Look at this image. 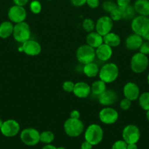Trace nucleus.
I'll return each mask as SVG.
<instances>
[{
  "label": "nucleus",
  "instance_id": "nucleus-33",
  "mask_svg": "<svg viewBox=\"0 0 149 149\" xmlns=\"http://www.w3.org/2000/svg\"><path fill=\"white\" fill-rule=\"evenodd\" d=\"M74 87V83L72 81H65L62 84V88L66 93H72Z\"/></svg>",
  "mask_w": 149,
  "mask_h": 149
},
{
  "label": "nucleus",
  "instance_id": "nucleus-26",
  "mask_svg": "<svg viewBox=\"0 0 149 149\" xmlns=\"http://www.w3.org/2000/svg\"><path fill=\"white\" fill-rule=\"evenodd\" d=\"M105 90H106V83L101 79L93 81L91 86V93L97 96L103 93Z\"/></svg>",
  "mask_w": 149,
  "mask_h": 149
},
{
  "label": "nucleus",
  "instance_id": "nucleus-1",
  "mask_svg": "<svg viewBox=\"0 0 149 149\" xmlns=\"http://www.w3.org/2000/svg\"><path fill=\"white\" fill-rule=\"evenodd\" d=\"M119 74V69L116 64L113 63H107L99 69V79L105 83H112L116 80Z\"/></svg>",
  "mask_w": 149,
  "mask_h": 149
},
{
  "label": "nucleus",
  "instance_id": "nucleus-49",
  "mask_svg": "<svg viewBox=\"0 0 149 149\" xmlns=\"http://www.w3.org/2000/svg\"><path fill=\"white\" fill-rule=\"evenodd\" d=\"M57 149H67V148H64V147H63V146H61V147H58Z\"/></svg>",
  "mask_w": 149,
  "mask_h": 149
},
{
  "label": "nucleus",
  "instance_id": "nucleus-2",
  "mask_svg": "<svg viewBox=\"0 0 149 149\" xmlns=\"http://www.w3.org/2000/svg\"><path fill=\"white\" fill-rule=\"evenodd\" d=\"M104 137V131L102 127L96 124L90 125L85 131V141L90 143L92 146H96L102 142Z\"/></svg>",
  "mask_w": 149,
  "mask_h": 149
},
{
  "label": "nucleus",
  "instance_id": "nucleus-14",
  "mask_svg": "<svg viewBox=\"0 0 149 149\" xmlns=\"http://www.w3.org/2000/svg\"><path fill=\"white\" fill-rule=\"evenodd\" d=\"M21 48L22 51L29 56H37L42 51L40 44L37 42L36 40L30 39L26 42H23Z\"/></svg>",
  "mask_w": 149,
  "mask_h": 149
},
{
  "label": "nucleus",
  "instance_id": "nucleus-3",
  "mask_svg": "<svg viewBox=\"0 0 149 149\" xmlns=\"http://www.w3.org/2000/svg\"><path fill=\"white\" fill-rule=\"evenodd\" d=\"M64 130L65 133L71 138L80 136L84 131V124L79 119L69 118L64 122Z\"/></svg>",
  "mask_w": 149,
  "mask_h": 149
},
{
  "label": "nucleus",
  "instance_id": "nucleus-48",
  "mask_svg": "<svg viewBox=\"0 0 149 149\" xmlns=\"http://www.w3.org/2000/svg\"><path fill=\"white\" fill-rule=\"evenodd\" d=\"M147 81H148V84H149V74H148V77H147Z\"/></svg>",
  "mask_w": 149,
  "mask_h": 149
},
{
  "label": "nucleus",
  "instance_id": "nucleus-13",
  "mask_svg": "<svg viewBox=\"0 0 149 149\" xmlns=\"http://www.w3.org/2000/svg\"><path fill=\"white\" fill-rule=\"evenodd\" d=\"M7 15L10 21L16 24L25 21L26 18V11L23 7L15 4L9 9Z\"/></svg>",
  "mask_w": 149,
  "mask_h": 149
},
{
  "label": "nucleus",
  "instance_id": "nucleus-30",
  "mask_svg": "<svg viewBox=\"0 0 149 149\" xmlns=\"http://www.w3.org/2000/svg\"><path fill=\"white\" fill-rule=\"evenodd\" d=\"M83 28L88 33L93 31L95 29V23L92 19L86 18L83 22Z\"/></svg>",
  "mask_w": 149,
  "mask_h": 149
},
{
  "label": "nucleus",
  "instance_id": "nucleus-34",
  "mask_svg": "<svg viewBox=\"0 0 149 149\" xmlns=\"http://www.w3.org/2000/svg\"><path fill=\"white\" fill-rule=\"evenodd\" d=\"M111 149H127V143L124 140H118L112 144Z\"/></svg>",
  "mask_w": 149,
  "mask_h": 149
},
{
  "label": "nucleus",
  "instance_id": "nucleus-4",
  "mask_svg": "<svg viewBox=\"0 0 149 149\" xmlns=\"http://www.w3.org/2000/svg\"><path fill=\"white\" fill-rule=\"evenodd\" d=\"M131 28L133 33L144 37L149 32V17L148 16H135L131 23Z\"/></svg>",
  "mask_w": 149,
  "mask_h": 149
},
{
  "label": "nucleus",
  "instance_id": "nucleus-8",
  "mask_svg": "<svg viewBox=\"0 0 149 149\" xmlns=\"http://www.w3.org/2000/svg\"><path fill=\"white\" fill-rule=\"evenodd\" d=\"M40 133L34 128H26L20 132V138L23 143L28 146H34L40 142L39 141Z\"/></svg>",
  "mask_w": 149,
  "mask_h": 149
},
{
  "label": "nucleus",
  "instance_id": "nucleus-47",
  "mask_svg": "<svg viewBox=\"0 0 149 149\" xmlns=\"http://www.w3.org/2000/svg\"><path fill=\"white\" fill-rule=\"evenodd\" d=\"M2 124H3V121L1 120V119H0V129H1V125H2Z\"/></svg>",
  "mask_w": 149,
  "mask_h": 149
},
{
  "label": "nucleus",
  "instance_id": "nucleus-17",
  "mask_svg": "<svg viewBox=\"0 0 149 149\" xmlns=\"http://www.w3.org/2000/svg\"><path fill=\"white\" fill-rule=\"evenodd\" d=\"M143 42V38L137 33H131L125 40V46L129 50H137L140 49Z\"/></svg>",
  "mask_w": 149,
  "mask_h": 149
},
{
  "label": "nucleus",
  "instance_id": "nucleus-46",
  "mask_svg": "<svg viewBox=\"0 0 149 149\" xmlns=\"http://www.w3.org/2000/svg\"><path fill=\"white\" fill-rule=\"evenodd\" d=\"M146 119L149 122V110L146 111Z\"/></svg>",
  "mask_w": 149,
  "mask_h": 149
},
{
  "label": "nucleus",
  "instance_id": "nucleus-12",
  "mask_svg": "<svg viewBox=\"0 0 149 149\" xmlns=\"http://www.w3.org/2000/svg\"><path fill=\"white\" fill-rule=\"evenodd\" d=\"M99 118L105 125H112L118 121V113L115 109L108 106L99 111Z\"/></svg>",
  "mask_w": 149,
  "mask_h": 149
},
{
  "label": "nucleus",
  "instance_id": "nucleus-20",
  "mask_svg": "<svg viewBox=\"0 0 149 149\" xmlns=\"http://www.w3.org/2000/svg\"><path fill=\"white\" fill-rule=\"evenodd\" d=\"M86 44L89 45V46L93 47L94 49L97 48L98 47H99L104 43L103 36L99 34V33H98L96 31L89 32L87 36H86Z\"/></svg>",
  "mask_w": 149,
  "mask_h": 149
},
{
  "label": "nucleus",
  "instance_id": "nucleus-44",
  "mask_svg": "<svg viewBox=\"0 0 149 149\" xmlns=\"http://www.w3.org/2000/svg\"><path fill=\"white\" fill-rule=\"evenodd\" d=\"M42 149H57V148L51 144H46Z\"/></svg>",
  "mask_w": 149,
  "mask_h": 149
},
{
  "label": "nucleus",
  "instance_id": "nucleus-40",
  "mask_svg": "<svg viewBox=\"0 0 149 149\" xmlns=\"http://www.w3.org/2000/svg\"><path fill=\"white\" fill-rule=\"evenodd\" d=\"M80 117V113L77 110H73L70 113V118L72 119H79Z\"/></svg>",
  "mask_w": 149,
  "mask_h": 149
},
{
  "label": "nucleus",
  "instance_id": "nucleus-42",
  "mask_svg": "<svg viewBox=\"0 0 149 149\" xmlns=\"http://www.w3.org/2000/svg\"><path fill=\"white\" fill-rule=\"evenodd\" d=\"M93 146L88 141H85L84 142L82 143L81 146H80V149H92Z\"/></svg>",
  "mask_w": 149,
  "mask_h": 149
},
{
  "label": "nucleus",
  "instance_id": "nucleus-9",
  "mask_svg": "<svg viewBox=\"0 0 149 149\" xmlns=\"http://www.w3.org/2000/svg\"><path fill=\"white\" fill-rule=\"evenodd\" d=\"M123 140L129 143H137L140 138V131L137 126L134 125H128L122 131Z\"/></svg>",
  "mask_w": 149,
  "mask_h": 149
},
{
  "label": "nucleus",
  "instance_id": "nucleus-21",
  "mask_svg": "<svg viewBox=\"0 0 149 149\" xmlns=\"http://www.w3.org/2000/svg\"><path fill=\"white\" fill-rule=\"evenodd\" d=\"M135 12L140 15L149 16V0H137L134 4Z\"/></svg>",
  "mask_w": 149,
  "mask_h": 149
},
{
  "label": "nucleus",
  "instance_id": "nucleus-50",
  "mask_svg": "<svg viewBox=\"0 0 149 149\" xmlns=\"http://www.w3.org/2000/svg\"><path fill=\"white\" fill-rule=\"evenodd\" d=\"M47 1H51V0H47Z\"/></svg>",
  "mask_w": 149,
  "mask_h": 149
},
{
  "label": "nucleus",
  "instance_id": "nucleus-19",
  "mask_svg": "<svg viewBox=\"0 0 149 149\" xmlns=\"http://www.w3.org/2000/svg\"><path fill=\"white\" fill-rule=\"evenodd\" d=\"M96 57L101 61H108L111 58L112 55V47L103 43L95 49Z\"/></svg>",
  "mask_w": 149,
  "mask_h": 149
},
{
  "label": "nucleus",
  "instance_id": "nucleus-7",
  "mask_svg": "<svg viewBox=\"0 0 149 149\" xmlns=\"http://www.w3.org/2000/svg\"><path fill=\"white\" fill-rule=\"evenodd\" d=\"M95 57H96L95 49L87 44L79 47L76 51V58L77 61L83 65L93 62Z\"/></svg>",
  "mask_w": 149,
  "mask_h": 149
},
{
  "label": "nucleus",
  "instance_id": "nucleus-36",
  "mask_svg": "<svg viewBox=\"0 0 149 149\" xmlns=\"http://www.w3.org/2000/svg\"><path fill=\"white\" fill-rule=\"evenodd\" d=\"M140 52L144 54V55H149V42L148 41H146V42H143V44L140 46Z\"/></svg>",
  "mask_w": 149,
  "mask_h": 149
},
{
  "label": "nucleus",
  "instance_id": "nucleus-29",
  "mask_svg": "<svg viewBox=\"0 0 149 149\" xmlns=\"http://www.w3.org/2000/svg\"><path fill=\"white\" fill-rule=\"evenodd\" d=\"M118 7V4L114 2L113 1H111V0H107V1H105L102 3V8L105 12L108 13H110L111 11L115 10Z\"/></svg>",
  "mask_w": 149,
  "mask_h": 149
},
{
  "label": "nucleus",
  "instance_id": "nucleus-43",
  "mask_svg": "<svg viewBox=\"0 0 149 149\" xmlns=\"http://www.w3.org/2000/svg\"><path fill=\"white\" fill-rule=\"evenodd\" d=\"M127 149H138L137 143H129L127 144Z\"/></svg>",
  "mask_w": 149,
  "mask_h": 149
},
{
  "label": "nucleus",
  "instance_id": "nucleus-22",
  "mask_svg": "<svg viewBox=\"0 0 149 149\" xmlns=\"http://www.w3.org/2000/svg\"><path fill=\"white\" fill-rule=\"evenodd\" d=\"M13 26L11 21H4L0 24V38L7 39L13 33Z\"/></svg>",
  "mask_w": 149,
  "mask_h": 149
},
{
  "label": "nucleus",
  "instance_id": "nucleus-16",
  "mask_svg": "<svg viewBox=\"0 0 149 149\" xmlns=\"http://www.w3.org/2000/svg\"><path fill=\"white\" fill-rule=\"evenodd\" d=\"M123 92H124V97L131 101L137 100L140 95V88L137 84L134 82H131V81L127 82L124 86Z\"/></svg>",
  "mask_w": 149,
  "mask_h": 149
},
{
  "label": "nucleus",
  "instance_id": "nucleus-18",
  "mask_svg": "<svg viewBox=\"0 0 149 149\" xmlns=\"http://www.w3.org/2000/svg\"><path fill=\"white\" fill-rule=\"evenodd\" d=\"M72 93L79 98H86L91 93V86L84 81H79L74 84Z\"/></svg>",
  "mask_w": 149,
  "mask_h": 149
},
{
  "label": "nucleus",
  "instance_id": "nucleus-10",
  "mask_svg": "<svg viewBox=\"0 0 149 149\" xmlns=\"http://www.w3.org/2000/svg\"><path fill=\"white\" fill-rule=\"evenodd\" d=\"M20 127L18 122L14 119H7L3 122L0 129L1 134L7 138L15 137L20 132Z\"/></svg>",
  "mask_w": 149,
  "mask_h": 149
},
{
  "label": "nucleus",
  "instance_id": "nucleus-27",
  "mask_svg": "<svg viewBox=\"0 0 149 149\" xmlns=\"http://www.w3.org/2000/svg\"><path fill=\"white\" fill-rule=\"evenodd\" d=\"M54 138H55V136H54L53 132L49 130L43 131L41 132L39 135V141L42 143L45 144H51L54 141Z\"/></svg>",
  "mask_w": 149,
  "mask_h": 149
},
{
  "label": "nucleus",
  "instance_id": "nucleus-39",
  "mask_svg": "<svg viewBox=\"0 0 149 149\" xmlns=\"http://www.w3.org/2000/svg\"><path fill=\"white\" fill-rule=\"evenodd\" d=\"M13 1L15 5L21 6V7H24L29 2V0H13Z\"/></svg>",
  "mask_w": 149,
  "mask_h": 149
},
{
  "label": "nucleus",
  "instance_id": "nucleus-45",
  "mask_svg": "<svg viewBox=\"0 0 149 149\" xmlns=\"http://www.w3.org/2000/svg\"><path fill=\"white\" fill-rule=\"evenodd\" d=\"M143 39H145L146 41H148L149 42V32L144 36V37H143Z\"/></svg>",
  "mask_w": 149,
  "mask_h": 149
},
{
  "label": "nucleus",
  "instance_id": "nucleus-24",
  "mask_svg": "<svg viewBox=\"0 0 149 149\" xmlns=\"http://www.w3.org/2000/svg\"><path fill=\"white\" fill-rule=\"evenodd\" d=\"M83 73L86 77L89 78H93L96 77L99 74V68L95 63L91 62L87 64H85L83 67Z\"/></svg>",
  "mask_w": 149,
  "mask_h": 149
},
{
  "label": "nucleus",
  "instance_id": "nucleus-37",
  "mask_svg": "<svg viewBox=\"0 0 149 149\" xmlns=\"http://www.w3.org/2000/svg\"><path fill=\"white\" fill-rule=\"evenodd\" d=\"M86 4L90 8L96 9L99 5V0H87Z\"/></svg>",
  "mask_w": 149,
  "mask_h": 149
},
{
  "label": "nucleus",
  "instance_id": "nucleus-38",
  "mask_svg": "<svg viewBox=\"0 0 149 149\" xmlns=\"http://www.w3.org/2000/svg\"><path fill=\"white\" fill-rule=\"evenodd\" d=\"M70 1L74 7H82L86 4L87 0H70Z\"/></svg>",
  "mask_w": 149,
  "mask_h": 149
},
{
  "label": "nucleus",
  "instance_id": "nucleus-25",
  "mask_svg": "<svg viewBox=\"0 0 149 149\" xmlns=\"http://www.w3.org/2000/svg\"><path fill=\"white\" fill-rule=\"evenodd\" d=\"M120 9V11L122 15V19L125 20H130L133 19L135 17V10L134 8V6H131V4H127L124 7H118Z\"/></svg>",
  "mask_w": 149,
  "mask_h": 149
},
{
  "label": "nucleus",
  "instance_id": "nucleus-6",
  "mask_svg": "<svg viewBox=\"0 0 149 149\" xmlns=\"http://www.w3.org/2000/svg\"><path fill=\"white\" fill-rule=\"evenodd\" d=\"M13 36L16 42L22 44L29 40L31 37V30L29 25L25 21L16 23L13 29Z\"/></svg>",
  "mask_w": 149,
  "mask_h": 149
},
{
  "label": "nucleus",
  "instance_id": "nucleus-23",
  "mask_svg": "<svg viewBox=\"0 0 149 149\" xmlns=\"http://www.w3.org/2000/svg\"><path fill=\"white\" fill-rule=\"evenodd\" d=\"M103 41L104 43L108 45V46L111 47H118L121 43V38L113 32H110L108 34L103 36Z\"/></svg>",
  "mask_w": 149,
  "mask_h": 149
},
{
  "label": "nucleus",
  "instance_id": "nucleus-11",
  "mask_svg": "<svg viewBox=\"0 0 149 149\" xmlns=\"http://www.w3.org/2000/svg\"><path fill=\"white\" fill-rule=\"evenodd\" d=\"M112 26H113V20L110 18V16H102L95 23L96 31L102 36L111 32Z\"/></svg>",
  "mask_w": 149,
  "mask_h": 149
},
{
  "label": "nucleus",
  "instance_id": "nucleus-15",
  "mask_svg": "<svg viewBox=\"0 0 149 149\" xmlns=\"http://www.w3.org/2000/svg\"><path fill=\"white\" fill-rule=\"evenodd\" d=\"M118 100V95L112 90H105L99 95H98V101L104 106H112Z\"/></svg>",
  "mask_w": 149,
  "mask_h": 149
},
{
  "label": "nucleus",
  "instance_id": "nucleus-35",
  "mask_svg": "<svg viewBox=\"0 0 149 149\" xmlns=\"http://www.w3.org/2000/svg\"><path fill=\"white\" fill-rule=\"evenodd\" d=\"M131 100L126 98V97H124V99H122V100H121V102H120V108L124 111H127L128 110V109H129V108L131 107Z\"/></svg>",
  "mask_w": 149,
  "mask_h": 149
},
{
  "label": "nucleus",
  "instance_id": "nucleus-32",
  "mask_svg": "<svg viewBox=\"0 0 149 149\" xmlns=\"http://www.w3.org/2000/svg\"><path fill=\"white\" fill-rule=\"evenodd\" d=\"M110 17L112 19L113 21H118L121 19H122V15H121V13L120 11L119 7H117L115 10L111 11L110 13Z\"/></svg>",
  "mask_w": 149,
  "mask_h": 149
},
{
  "label": "nucleus",
  "instance_id": "nucleus-31",
  "mask_svg": "<svg viewBox=\"0 0 149 149\" xmlns=\"http://www.w3.org/2000/svg\"><path fill=\"white\" fill-rule=\"evenodd\" d=\"M29 9L34 14H39L42 10V4L37 0H34L30 3Z\"/></svg>",
  "mask_w": 149,
  "mask_h": 149
},
{
  "label": "nucleus",
  "instance_id": "nucleus-28",
  "mask_svg": "<svg viewBox=\"0 0 149 149\" xmlns=\"http://www.w3.org/2000/svg\"><path fill=\"white\" fill-rule=\"evenodd\" d=\"M139 105L145 111L149 110V92H144L138 97Z\"/></svg>",
  "mask_w": 149,
  "mask_h": 149
},
{
  "label": "nucleus",
  "instance_id": "nucleus-5",
  "mask_svg": "<svg viewBox=\"0 0 149 149\" xmlns=\"http://www.w3.org/2000/svg\"><path fill=\"white\" fill-rule=\"evenodd\" d=\"M149 64V59L147 55L137 52L131 58L130 67L133 72L136 74H141L147 69Z\"/></svg>",
  "mask_w": 149,
  "mask_h": 149
},
{
  "label": "nucleus",
  "instance_id": "nucleus-41",
  "mask_svg": "<svg viewBox=\"0 0 149 149\" xmlns=\"http://www.w3.org/2000/svg\"><path fill=\"white\" fill-rule=\"evenodd\" d=\"M131 0H116V4L118 7H124L130 4Z\"/></svg>",
  "mask_w": 149,
  "mask_h": 149
}]
</instances>
